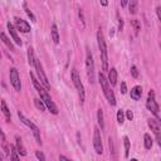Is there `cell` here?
Segmentation results:
<instances>
[{
  "label": "cell",
  "mask_w": 161,
  "mask_h": 161,
  "mask_svg": "<svg viewBox=\"0 0 161 161\" xmlns=\"http://www.w3.org/2000/svg\"><path fill=\"white\" fill-rule=\"evenodd\" d=\"M29 75H30V79H31V82H33V86H34V88L36 89V92H38L40 99L44 102L45 108H48L50 113H53V114H58V113H59V109H58L57 104L53 102L50 94L48 93V89H47V88L38 80V78H35V75H34L31 72L29 73Z\"/></svg>",
  "instance_id": "obj_1"
},
{
  "label": "cell",
  "mask_w": 161,
  "mask_h": 161,
  "mask_svg": "<svg viewBox=\"0 0 161 161\" xmlns=\"http://www.w3.org/2000/svg\"><path fill=\"white\" fill-rule=\"evenodd\" d=\"M98 80H99L101 88H102L103 94H104V97L107 98L108 103H109L111 106H116V96H114V93H113V91H112V88H111V84L108 83L107 78L104 77V74H103L102 72L98 73Z\"/></svg>",
  "instance_id": "obj_2"
},
{
  "label": "cell",
  "mask_w": 161,
  "mask_h": 161,
  "mask_svg": "<svg viewBox=\"0 0 161 161\" xmlns=\"http://www.w3.org/2000/svg\"><path fill=\"white\" fill-rule=\"evenodd\" d=\"M97 44L99 48V53H101V60H102V69L103 70H108V55H107V44L104 40V35L102 33L101 29H98L97 31Z\"/></svg>",
  "instance_id": "obj_3"
},
{
  "label": "cell",
  "mask_w": 161,
  "mask_h": 161,
  "mask_svg": "<svg viewBox=\"0 0 161 161\" xmlns=\"http://www.w3.org/2000/svg\"><path fill=\"white\" fill-rule=\"evenodd\" d=\"M70 79H72V82H73V84H74V87H75V89L78 92L80 103H83L84 99H86V91H84V86H83V83L80 80V77H79V74H78L75 68H73L70 70Z\"/></svg>",
  "instance_id": "obj_4"
},
{
  "label": "cell",
  "mask_w": 161,
  "mask_h": 161,
  "mask_svg": "<svg viewBox=\"0 0 161 161\" xmlns=\"http://www.w3.org/2000/svg\"><path fill=\"white\" fill-rule=\"evenodd\" d=\"M18 117H19V119L26 126V127H29L30 128V131L33 132V135H34V138H35V141H36V143L38 145H42V137H40V130H39V127L34 123V122H31L29 118H26L20 111L18 112Z\"/></svg>",
  "instance_id": "obj_5"
},
{
  "label": "cell",
  "mask_w": 161,
  "mask_h": 161,
  "mask_svg": "<svg viewBox=\"0 0 161 161\" xmlns=\"http://www.w3.org/2000/svg\"><path fill=\"white\" fill-rule=\"evenodd\" d=\"M146 107H147V109H148V111L155 116V118L160 121V113H158L160 108H158V104H157L156 98H155V92H153L152 89H151V91L148 92V94H147Z\"/></svg>",
  "instance_id": "obj_6"
},
{
  "label": "cell",
  "mask_w": 161,
  "mask_h": 161,
  "mask_svg": "<svg viewBox=\"0 0 161 161\" xmlns=\"http://www.w3.org/2000/svg\"><path fill=\"white\" fill-rule=\"evenodd\" d=\"M86 70H87V77L89 83H94V60H93V55L92 53L87 49V54H86Z\"/></svg>",
  "instance_id": "obj_7"
},
{
  "label": "cell",
  "mask_w": 161,
  "mask_h": 161,
  "mask_svg": "<svg viewBox=\"0 0 161 161\" xmlns=\"http://www.w3.org/2000/svg\"><path fill=\"white\" fill-rule=\"evenodd\" d=\"M34 68H35V70H36V75H38V80L47 88V89H50V84H49V82H48V78H47V75H45V73H44V70H43V65H42V63H40V60H38V59H35V64H34Z\"/></svg>",
  "instance_id": "obj_8"
},
{
  "label": "cell",
  "mask_w": 161,
  "mask_h": 161,
  "mask_svg": "<svg viewBox=\"0 0 161 161\" xmlns=\"http://www.w3.org/2000/svg\"><path fill=\"white\" fill-rule=\"evenodd\" d=\"M93 147L97 155L103 153V145H102V136H101L99 127H94L93 130Z\"/></svg>",
  "instance_id": "obj_9"
},
{
  "label": "cell",
  "mask_w": 161,
  "mask_h": 161,
  "mask_svg": "<svg viewBox=\"0 0 161 161\" xmlns=\"http://www.w3.org/2000/svg\"><path fill=\"white\" fill-rule=\"evenodd\" d=\"M9 78H10V83L13 86V88L16 91V92H20L21 91V82H20V77H19V72L16 68H10L9 70Z\"/></svg>",
  "instance_id": "obj_10"
},
{
  "label": "cell",
  "mask_w": 161,
  "mask_h": 161,
  "mask_svg": "<svg viewBox=\"0 0 161 161\" xmlns=\"http://www.w3.org/2000/svg\"><path fill=\"white\" fill-rule=\"evenodd\" d=\"M147 123H148V127L151 128V131L153 132L157 143L161 146V126H160V121L156 119V118H150Z\"/></svg>",
  "instance_id": "obj_11"
},
{
  "label": "cell",
  "mask_w": 161,
  "mask_h": 161,
  "mask_svg": "<svg viewBox=\"0 0 161 161\" xmlns=\"http://www.w3.org/2000/svg\"><path fill=\"white\" fill-rule=\"evenodd\" d=\"M14 23H15L16 30H19V31H21V33H29V31L31 30L30 24H29L26 20L19 18V16H15V18H14Z\"/></svg>",
  "instance_id": "obj_12"
},
{
  "label": "cell",
  "mask_w": 161,
  "mask_h": 161,
  "mask_svg": "<svg viewBox=\"0 0 161 161\" xmlns=\"http://www.w3.org/2000/svg\"><path fill=\"white\" fill-rule=\"evenodd\" d=\"M6 26H8V30H9V34H10V36H11V39L15 42V44H18V45H20L21 47V39L19 38V35H18V31H16V28L10 23V21H8L6 23Z\"/></svg>",
  "instance_id": "obj_13"
},
{
  "label": "cell",
  "mask_w": 161,
  "mask_h": 161,
  "mask_svg": "<svg viewBox=\"0 0 161 161\" xmlns=\"http://www.w3.org/2000/svg\"><path fill=\"white\" fill-rule=\"evenodd\" d=\"M130 96H131V98L133 101H140L141 99V96H142V88H141V86H135L131 89Z\"/></svg>",
  "instance_id": "obj_14"
},
{
  "label": "cell",
  "mask_w": 161,
  "mask_h": 161,
  "mask_svg": "<svg viewBox=\"0 0 161 161\" xmlns=\"http://www.w3.org/2000/svg\"><path fill=\"white\" fill-rule=\"evenodd\" d=\"M107 80H108V83L111 86H116V83H117V69L114 67L108 69V78H107Z\"/></svg>",
  "instance_id": "obj_15"
},
{
  "label": "cell",
  "mask_w": 161,
  "mask_h": 161,
  "mask_svg": "<svg viewBox=\"0 0 161 161\" xmlns=\"http://www.w3.org/2000/svg\"><path fill=\"white\" fill-rule=\"evenodd\" d=\"M15 147H16V151H18V153L20 156H25L26 155V150H25V147L23 145V141H21V138L19 136L15 137Z\"/></svg>",
  "instance_id": "obj_16"
},
{
  "label": "cell",
  "mask_w": 161,
  "mask_h": 161,
  "mask_svg": "<svg viewBox=\"0 0 161 161\" xmlns=\"http://www.w3.org/2000/svg\"><path fill=\"white\" fill-rule=\"evenodd\" d=\"M50 35H52V40H53L55 44H59V42H60V36H59V31H58V26H57V24H52Z\"/></svg>",
  "instance_id": "obj_17"
},
{
  "label": "cell",
  "mask_w": 161,
  "mask_h": 161,
  "mask_svg": "<svg viewBox=\"0 0 161 161\" xmlns=\"http://www.w3.org/2000/svg\"><path fill=\"white\" fill-rule=\"evenodd\" d=\"M0 39H1V42H3V43H4V44H5V45L11 50V52H14V50H15V47H14L13 42L6 36V34H5V33H0Z\"/></svg>",
  "instance_id": "obj_18"
},
{
  "label": "cell",
  "mask_w": 161,
  "mask_h": 161,
  "mask_svg": "<svg viewBox=\"0 0 161 161\" xmlns=\"http://www.w3.org/2000/svg\"><path fill=\"white\" fill-rule=\"evenodd\" d=\"M1 111H3V114L5 116L6 122H10V121H11V114H10V111H9V108H8L5 101H1Z\"/></svg>",
  "instance_id": "obj_19"
},
{
  "label": "cell",
  "mask_w": 161,
  "mask_h": 161,
  "mask_svg": "<svg viewBox=\"0 0 161 161\" xmlns=\"http://www.w3.org/2000/svg\"><path fill=\"white\" fill-rule=\"evenodd\" d=\"M97 122H98V127L101 130H104V116H103V111L101 108L97 109Z\"/></svg>",
  "instance_id": "obj_20"
},
{
  "label": "cell",
  "mask_w": 161,
  "mask_h": 161,
  "mask_svg": "<svg viewBox=\"0 0 161 161\" xmlns=\"http://www.w3.org/2000/svg\"><path fill=\"white\" fill-rule=\"evenodd\" d=\"M130 4H128V10H130V14L131 15H135L138 10V0H128Z\"/></svg>",
  "instance_id": "obj_21"
},
{
  "label": "cell",
  "mask_w": 161,
  "mask_h": 161,
  "mask_svg": "<svg viewBox=\"0 0 161 161\" xmlns=\"http://www.w3.org/2000/svg\"><path fill=\"white\" fill-rule=\"evenodd\" d=\"M152 145H153V141H152L151 136L148 133H145L143 135V146H145V148L146 150H151Z\"/></svg>",
  "instance_id": "obj_22"
},
{
  "label": "cell",
  "mask_w": 161,
  "mask_h": 161,
  "mask_svg": "<svg viewBox=\"0 0 161 161\" xmlns=\"http://www.w3.org/2000/svg\"><path fill=\"white\" fill-rule=\"evenodd\" d=\"M35 59H36V58H35V55H34V50H33L31 47H29V48H28V63H29L30 67H34Z\"/></svg>",
  "instance_id": "obj_23"
},
{
  "label": "cell",
  "mask_w": 161,
  "mask_h": 161,
  "mask_svg": "<svg viewBox=\"0 0 161 161\" xmlns=\"http://www.w3.org/2000/svg\"><path fill=\"white\" fill-rule=\"evenodd\" d=\"M123 145H125V157L127 158L130 155V147H131V141L127 136L123 137Z\"/></svg>",
  "instance_id": "obj_24"
},
{
  "label": "cell",
  "mask_w": 161,
  "mask_h": 161,
  "mask_svg": "<svg viewBox=\"0 0 161 161\" xmlns=\"http://www.w3.org/2000/svg\"><path fill=\"white\" fill-rule=\"evenodd\" d=\"M131 24H132V26H133L135 35H138V33H140V30H141V23H140V20L133 19V20H131Z\"/></svg>",
  "instance_id": "obj_25"
},
{
  "label": "cell",
  "mask_w": 161,
  "mask_h": 161,
  "mask_svg": "<svg viewBox=\"0 0 161 161\" xmlns=\"http://www.w3.org/2000/svg\"><path fill=\"white\" fill-rule=\"evenodd\" d=\"M34 104H35V107H36L40 112H44V111H45V104H44V102H43L40 98H34Z\"/></svg>",
  "instance_id": "obj_26"
},
{
  "label": "cell",
  "mask_w": 161,
  "mask_h": 161,
  "mask_svg": "<svg viewBox=\"0 0 161 161\" xmlns=\"http://www.w3.org/2000/svg\"><path fill=\"white\" fill-rule=\"evenodd\" d=\"M10 158L11 160H19L20 158V155L18 153V151H16V147L15 146H13V145H10Z\"/></svg>",
  "instance_id": "obj_27"
},
{
  "label": "cell",
  "mask_w": 161,
  "mask_h": 161,
  "mask_svg": "<svg viewBox=\"0 0 161 161\" xmlns=\"http://www.w3.org/2000/svg\"><path fill=\"white\" fill-rule=\"evenodd\" d=\"M117 122H118V125H123V122H125V112L122 109L117 111Z\"/></svg>",
  "instance_id": "obj_28"
},
{
  "label": "cell",
  "mask_w": 161,
  "mask_h": 161,
  "mask_svg": "<svg viewBox=\"0 0 161 161\" xmlns=\"http://www.w3.org/2000/svg\"><path fill=\"white\" fill-rule=\"evenodd\" d=\"M24 10H25V13H26V15L30 18V20L31 21H35V16H34V14L30 11V9L26 6V4H24Z\"/></svg>",
  "instance_id": "obj_29"
},
{
  "label": "cell",
  "mask_w": 161,
  "mask_h": 161,
  "mask_svg": "<svg viewBox=\"0 0 161 161\" xmlns=\"http://www.w3.org/2000/svg\"><path fill=\"white\" fill-rule=\"evenodd\" d=\"M130 70H131V75H132L133 78H138V69H137L136 65H132Z\"/></svg>",
  "instance_id": "obj_30"
},
{
  "label": "cell",
  "mask_w": 161,
  "mask_h": 161,
  "mask_svg": "<svg viewBox=\"0 0 161 161\" xmlns=\"http://www.w3.org/2000/svg\"><path fill=\"white\" fill-rule=\"evenodd\" d=\"M117 20H118V30L122 31L123 30V19L119 16V14H117Z\"/></svg>",
  "instance_id": "obj_31"
},
{
  "label": "cell",
  "mask_w": 161,
  "mask_h": 161,
  "mask_svg": "<svg viewBox=\"0 0 161 161\" xmlns=\"http://www.w3.org/2000/svg\"><path fill=\"white\" fill-rule=\"evenodd\" d=\"M35 156H36L38 160H40V161H45V156H44V153H43L42 151H35Z\"/></svg>",
  "instance_id": "obj_32"
},
{
  "label": "cell",
  "mask_w": 161,
  "mask_h": 161,
  "mask_svg": "<svg viewBox=\"0 0 161 161\" xmlns=\"http://www.w3.org/2000/svg\"><path fill=\"white\" fill-rule=\"evenodd\" d=\"M125 116H126V118H127V119H130V121H132V119H133V112H132L131 109H127V111L125 112Z\"/></svg>",
  "instance_id": "obj_33"
},
{
  "label": "cell",
  "mask_w": 161,
  "mask_h": 161,
  "mask_svg": "<svg viewBox=\"0 0 161 161\" xmlns=\"http://www.w3.org/2000/svg\"><path fill=\"white\" fill-rule=\"evenodd\" d=\"M119 89H121V93H122V94L127 93V86H126V82H121V87H119Z\"/></svg>",
  "instance_id": "obj_34"
},
{
  "label": "cell",
  "mask_w": 161,
  "mask_h": 161,
  "mask_svg": "<svg viewBox=\"0 0 161 161\" xmlns=\"http://www.w3.org/2000/svg\"><path fill=\"white\" fill-rule=\"evenodd\" d=\"M156 14H157V19L161 20V8H160V6L156 8Z\"/></svg>",
  "instance_id": "obj_35"
},
{
  "label": "cell",
  "mask_w": 161,
  "mask_h": 161,
  "mask_svg": "<svg viewBox=\"0 0 161 161\" xmlns=\"http://www.w3.org/2000/svg\"><path fill=\"white\" fill-rule=\"evenodd\" d=\"M119 3H121V8H126L128 4V0H119Z\"/></svg>",
  "instance_id": "obj_36"
},
{
  "label": "cell",
  "mask_w": 161,
  "mask_h": 161,
  "mask_svg": "<svg viewBox=\"0 0 161 161\" xmlns=\"http://www.w3.org/2000/svg\"><path fill=\"white\" fill-rule=\"evenodd\" d=\"M79 18H80L82 23L84 24V16H83V11H82V9H79Z\"/></svg>",
  "instance_id": "obj_37"
},
{
  "label": "cell",
  "mask_w": 161,
  "mask_h": 161,
  "mask_svg": "<svg viewBox=\"0 0 161 161\" xmlns=\"http://www.w3.org/2000/svg\"><path fill=\"white\" fill-rule=\"evenodd\" d=\"M99 3H101L102 6H107L108 5V0H99Z\"/></svg>",
  "instance_id": "obj_38"
},
{
  "label": "cell",
  "mask_w": 161,
  "mask_h": 161,
  "mask_svg": "<svg viewBox=\"0 0 161 161\" xmlns=\"http://www.w3.org/2000/svg\"><path fill=\"white\" fill-rule=\"evenodd\" d=\"M59 160H65V161H68L69 158H68L67 156H63V155H59Z\"/></svg>",
  "instance_id": "obj_39"
},
{
  "label": "cell",
  "mask_w": 161,
  "mask_h": 161,
  "mask_svg": "<svg viewBox=\"0 0 161 161\" xmlns=\"http://www.w3.org/2000/svg\"><path fill=\"white\" fill-rule=\"evenodd\" d=\"M4 158H5V156H3V155H1V152H0V161H1V160H4Z\"/></svg>",
  "instance_id": "obj_40"
},
{
  "label": "cell",
  "mask_w": 161,
  "mask_h": 161,
  "mask_svg": "<svg viewBox=\"0 0 161 161\" xmlns=\"http://www.w3.org/2000/svg\"><path fill=\"white\" fill-rule=\"evenodd\" d=\"M0 58H1V52H0Z\"/></svg>",
  "instance_id": "obj_41"
}]
</instances>
